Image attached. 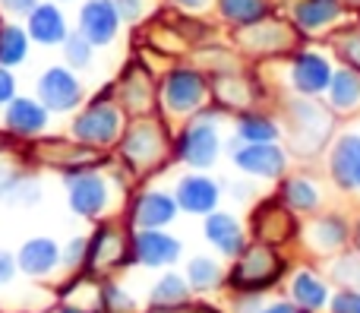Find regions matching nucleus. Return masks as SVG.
<instances>
[{
	"mask_svg": "<svg viewBox=\"0 0 360 313\" xmlns=\"http://www.w3.org/2000/svg\"><path fill=\"white\" fill-rule=\"evenodd\" d=\"M332 108L323 105L319 98L310 95H294L285 101V130L291 139V149L307 155V152H316L329 143L332 130H335V117H332Z\"/></svg>",
	"mask_w": 360,
	"mask_h": 313,
	"instance_id": "f257e3e1",
	"label": "nucleus"
},
{
	"mask_svg": "<svg viewBox=\"0 0 360 313\" xmlns=\"http://www.w3.org/2000/svg\"><path fill=\"white\" fill-rule=\"evenodd\" d=\"M304 35L297 32V25L291 19H281L275 13H269L266 19L253 25L234 29V48L243 51L253 60H272V57H288L300 48Z\"/></svg>",
	"mask_w": 360,
	"mask_h": 313,
	"instance_id": "f03ea898",
	"label": "nucleus"
},
{
	"mask_svg": "<svg viewBox=\"0 0 360 313\" xmlns=\"http://www.w3.org/2000/svg\"><path fill=\"white\" fill-rule=\"evenodd\" d=\"M165 111L177 117H193L209 101V76L199 67H171L158 86Z\"/></svg>",
	"mask_w": 360,
	"mask_h": 313,
	"instance_id": "7ed1b4c3",
	"label": "nucleus"
},
{
	"mask_svg": "<svg viewBox=\"0 0 360 313\" xmlns=\"http://www.w3.org/2000/svg\"><path fill=\"white\" fill-rule=\"evenodd\" d=\"M218 146H221V139H218V127L212 120V114L196 111L177 139V155L193 168H205V165L215 162Z\"/></svg>",
	"mask_w": 360,
	"mask_h": 313,
	"instance_id": "20e7f679",
	"label": "nucleus"
},
{
	"mask_svg": "<svg viewBox=\"0 0 360 313\" xmlns=\"http://www.w3.org/2000/svg\"><path fill=\"white\" fill-rule=\"evenodd\" d=\"M120 127H124L120 108L111 105L108 98H101V101H92L73 120V136L82 139V146H111L120 136Z\"/></svg>",
	"mask_w": 360,
	"mask_h": 313,
	"instance_id": "39448f33",
	"label": "nucleus"
},
{
	"mask_svg": "<svg viewBox=\"0 0 360 313\" xmlns=\"http://www.w3.org/2000/svg\"><path fill=\"white\" fill-rule=\"evenodd\" d=\"M332 60L329 54L313 48H297L291 54V70H288V79H291V89L297 95H310V98H319L326 95L332 79Z\"/></svg>",
	"mask_w": 360,
	"mask_h": 313,
	"instance_id": "423d86ee",
	"label": "nucleus"
},
{
	"mask_svg": "<svg viewBox=\"0 0 360 313\" xmlns=\"http://www.w3.org/2000/svg\"><path fill=\"white\" fill-rule=\"evenodd\" d=\"M168 149V136H165V127L158 120H136V124L127 130L120 152L133 168H149Z\"/></svg>",
	"mask_w": 360,
	"mask_h": 313,
	"instance_id": "0eeeda50",
	"label": "nucleus"
},
{
	"mask_svg": "<svg viewBox=\"0 0 360 313\" xmlns=\"http://www.w3.org/2000/svg\"><path fill=\"white\" fill-rule=\"evenodd\" d=\"M278 276H281V260L272 253V247L253 244L250 250H243L231 282L240 291H259V288H266V285H272Z\"/></svg>",
	"mask_w": 360,
	"mask_h": 313,
	"instance_id": "6e6552de",
	"label": "nucleus"
},
{
	"mask_svg": "<svg viewBox=\"0 0 360 313\" xmlns=\"http://www.w3.org/2000/svg\"><path fill=\"white\" fill-rule=\"evenodd\" d=\"M348 6L342 0H294L291 4V23L297 25L300 35H323L335 29L345 19Z\"/></svg>",
	"mask_w": 360,
	"mask_h": 313,
	"instance_id": "1a4fd4ad",
	"label": "nucleus"
},
{
	"mask_svg": "<svg viewBox=\"0 0 360 313\" xmlns=\"http://www.w3.org/2000/svg\"><path fill=\"white\" fill-rule=\"evenodd\" d=\"M120 10L114 0H89L79 10V32L92 41V48H105L117 38L120 29Z\"/></svg>",
	"mask_w": 360,
	"mask_h": 313,
	"instance_id": "9d476101",
	"label": "nucleus"
},
{
	"mask_svg": "<svg viewBox=\"0 0 360 313\" xmlns=\"http://www.w3.org/2000/svg\"><path fill=\"white\" fill-rule=\"evenodd\" d=\"M38 98H41V105L48 111H73L82 101V86L70 70L51 67L38 79Z\"/></svg>",
	"mask_w": 360,
	"mask_h": 313,
	"instance_id": "9b49d317",
	"label": "nucleus"
},
{
	"mask_svg": "<svg viewBox=\"0 0 360 313\" xmlns=\"http://www.w3.org/2000/svg\"><path fill=\"white\" fill-rule=\"evenodd\" d=\"M209 95L228 111H250V105L259 98V89L240 70H228V73L209 76Z\"/></svg>",
	"mask_w": 360,
	"mask_h": 313,
	"instance_id": "f8f14e48",
	"label": "nucleus"
},
{
	"mask_svg": "<svg viewBox=\"0 0 360 313\" xmlns=\"http://www.w3.org/2000/svg\"><path fill=\"white\" fill-rule=\"evenodd\" d=\"M67 187H70V206H73V212L86 215V219L98 215L108 206V184L98 174H70Z\"/></svg>",
	"mask_w": 360,
	"mask_h": 313,
	"instance_id": "ddd939ff",
	"label": "nucleus"
},
{
	"mask_svg": "<svg viewBox=\"0 0 360 313\" xmlns=\"http://www.w3.org/2000/svg\"><path fill=\"white\" fill-rule=\"evenodd\" d=\"M234 162L240 171L256 177H278L285 171V152L275 143H247L243 149H234Z\"/></svg>",
	"mask_w": 360,
	"mask_h": 313,
	"instance_id": "4468645a",
	"label": "nucleus"
},
{
	"mask_svg": "<svg viewBox=\"0 0 360 313\" xmlns=\"http://www.w3.org/2000/svg\"><path fill=\"white\" fill-rule=\"evenodd\" d=\"M117 92H120V105H124L127 111L146 114L152 108V101H155V82H152L149 70L133 63V67L120 76Z\"/></svg>",
	"mask_w": 360,
	"mask_h": 313,
	"instance_id": "2eb2a0df",
	"label": "nucleus"
},
{
	"mask_svg": "<svg viewBox=\"0 0 360 313\" xmlns=\"http://www.w3.org/2000/svg\"><path fill=\"white\" fill-rule=\"evenodd\" d=\"M332 177L345 190L360 187V136L357 133L338 136L335 149H332Z\"/></svg>",
	"mask_w": 360,
	"mask_h": 313,
	"instance_id": "dca6fc26",
	"label": "nucleus"
},
{
	"mask_svg": "<svg viewBox=\"0 0 360 313\" xmlns=\"http://www.w3.org/2000/svg\"><path fill=\"white\" fill-rule=\"evenodd\" d=\"M329 108L335 114H351L360 108V73H354L351 67H335L332 70L329 89H326Z\"/></svg>",
	"mask_w": 360,
	"mask_h": 313,
	"instance_id": "f3484780",
	"label": "nucleus"
},
{
	"mask_svg": "<svg viewBox=\"0 0 360 313\" xmlns=\"http://www.w3.org/2000/svg\"><path fill=\"white\" fill-rule=\"evenodd\" d=\"M133 253H136V260L146 266H168L177 260L180 247L168 234L155 231V228H146V231L136 234V241H133Z\"/></svg>",
	"mask_w": 360,
	"mask_h": 313,
	"instance_id": "a211bd4d",
	"label": "nucleus"
},
{
	"mask_svg": "<svg viewBox=\"0 0 360 313\" xmlns=\"http://www.w3.org/2000/svg\"><path fill=\"white\" fill-rule=\"evenodd\" d=\"M60 263V250H57V244L51 238H32L22 244V250H19L16 257V266L25 272V276H48L54 266Z\"/></svg>",
	"mask_w": 360,
	"mask_h": 313,
	"instance_id": "6ab92c4d",
	"label": "nucleus"
},
{
	"mask_svg": "<svg viewBox=\"0 0 360 313\" xmlns=\"http://www.w3.org/2000/svg\"><path fill=\"white\" fill-rule=\"evenodd\" d=\"M6 127L19 136H32V133H41L48 127V108L38 105L32 98H10L6 108Z\"/></svg>",
	"mask_w": 360,
	"mask_h": 313,
	"instance_id": "aec40b11",
	"label": "nucleus"
},
{
	"mask_svg": "<svg viewBox=\"0 0 360 313\" xmlns=\"http://www.w3.org/2000/svg\"><path fill=\"white\" fill-rule=\"evenodd\" d=\"M29 35L38 44H60L67 38V23H63V13L51 4H35L29 16Z\"/></svg>",
	"mask_w": 360,
	"mask_h": 313,
	"instance_id": "412c9836",
	"label": "nucleus"
},
{
	"mask_svg": "<svg viewBox=\"0 0 360 313\" xmlns=\"http://www.w3.org/2000/svg\"><path fill=\"white\" fill-rule=\"evenodd\" d=\"M218 19L231 29H243L272 13V0H215Z\"/></svg>",
	"mask_w": 360,
	"mask_h": 313,
	"instance_id": "4be33fe9",
	"label": "nucleus"
},
{
	"mask_svg": "<svg viewBox=\"0 0 360 313\" xmlns=\"http://www.w3.org/2000/svg\"><path fill=\"white\" fill-rule=\"evenodd\" d=\"M177 203L186 212H212V206L218 203V184L209 177H184L177 184Z\"/></svg>",
	"mask_w": 360,
	"mask_h": 313,
	"instance_id": "5701e85b",
	"label": "nucleus"
},
{
	"mask_svg": "<svg viewBox=\"0 0 360 313\" xmlns=\"http://www.w3.org/2000/svg\"><path fill=\"white\" fill-rule=\"evenodd\" d=\"M86 257H89V269L105 272L124 260V241H120V234L114 228H101L92 238V244L86 247Z\"/></svg>",
	"mask_w": 360,
	"mask_h": 313,
	"instance_id": "b1692460",
	"label": "nucleus"
},
{
	"mask_svg": "<svg viewBox=\"0 0 360 313\" xmlns=\"http://www.w3.org/2000/svg\"><path fill=\"white\" fill-rule=\"evenodd\" d=\"M174 200L165 193H143L133 206V225L139 228H162L174 219Z\"/></svg>",
	"mask_w": 360,
	"mask_h": 313,
	"instance_id": "393cba45",
	"label": "nucleus"
},
{
	"mask_svg": "<svg viewBox=\"0 0 360 313\" xmlns=\"http://www.w3.org/2000/svg\"><path fill=\"white\" fill-rule=\"evenodd\" d=\"M291 231H294V219L288 212H281V209L266 206L256 212V238L262 244H278V241L291 238Z\"/></svg>",
	"mask_w": 360,
	"mask_h": 313,
	"instance_id": "a878e982",
	"label": "nucleus"
},
{
	"mask_svg": "<svg viewBox=\"0 0 360 313\" xmlns=\"http://www.w3.org/2000/svg\"><path fill=\"white\" fill-rule=\"evenodd\" d=\"M281 133V127L275 124V117L259 111H240V120H237V136L243 143H275Z\"/></svg>",
	"mask_w": 360,
	"mask_h": 313,
	"instance_id": "bb28decb",
	"label": "nucleus"
},
{
	"mask_svg": "<svg viewBox=\"0 0 360 313\" xmlns=\"http://www.w3.org/2000/svg\"><path fill=\"white\" fill-rule=\"evenodd\" d=\"M205 238L218 247L221 253H240L243 241H240V228L231 215H209L205 219Z\"/></svg>",
	"mask_w": 360,
	"mask_h": 313,
	"instance_id": "cd10ccee",
	"label": "nucleus"
},
{
	"mask_svg": "<svg viewBox=\"0 0 360 313\" xmlns=\"http://www.w3.org/2000/svg\"><path fill=\"white\" fill-rule=\"evenodd\" d=\"M329 44L342 67H351L354 73H360V25H342V29H335Z\"/></svg>",
	"mask_w": 360,
	"mask_h": 313,
	"instance_id": "c85d7f7f",
	"label": "nucleus"
},
{
	"mask_svg": "<svg viewBox=\"0 0 360 313\" xmlns=\"http://www.w3.org/2000/svg\"><path fill=\"white\" fill-rule=\"evenodd\" d=\"M29 54V38L16 25H0V67H13V63L25 60Z\"/></svg>",
	"mask_w": 360,
	"mask_h": 313,
	"instance_id": "c756f323",
	"label": "nucleus"
},
{
	"mask_svg": "<svg viewBox=\"0 0 360 313\" xmlns=\"http://www.w3.org/2000/svg\"><path fill=\"white\" fill-rule=\"evenodd\" d=\"M294 298H297L300 307H307V310H319V307L326 304V285L319 282L316 276L304 272V276L294 279Z\"/></svg>",
	"mask_w": 360,
	"mask_h": 313,
	"instance_id": "7c9ffc66",
	"label": "nucleus"
},
{
	"mask_svg": "<svg viewBox=\"0 0 360 313\" xmlns=\"http://www.w3.org/2000/svg\"><path fill=\"white\" fill-rule=\"evenodd\" d=\"M180 301H186V285H184V279L165 276L162 282L152 288V304H158V307H171V304H180Z\"/></svg>",
	"mask_w": 360,
	"mask_h": 313,
	"instance_id": "2f4dec72",
	"label": "nucleus"
},
{
	"mask_svg": "<svg viewBox=\"0 0 360 313\" xmlns=\"http://www.w3.org/2000/svg\"><path fill=\"white\" fill-rule=\"evenodd\" d=\"M281 196H285V203H291V206H297V209H313L319 203L316 187H310L307 181H288L285 187H281Z\"/></svg>",
	"mask_w": 360,
	"mask_h": 313,
	"instance_id": "473e14b6",
	"label": "nucleus"
},
{
	"mask_svg": "<svg viewBox=\"0 0 360 313\" xmlns=\"http://www.w3.org/2000/svg\"><path fill=\"white\" fill-rule=\"evenodd\" d=\"M63 54H67L70 67H89V60H92V41L82 32L67 35L63 38Z\"/></svg>",
	"mask_w": 360,
	"mask_h": 313,
	"instance_id": "72a5a7b5",
	"label": "nucleus"
},
{
	"mask_svg": "<svg viewBox=\"0 0 360 313\" xmlns=\"http://www.w3.org/2000/svg\"><path fill=\"white\" fill-rule=\"evenodd\" d=\"M186 276H190V282L196 285V288H212V285L218 282V266L212 263V260H193L190 269H186Z\"/></svg>",
	"mask_w": 360,
	"mask_h": 313,
	"instance_id": "f704fd0d",
	"label": "nucleus"
},
{
	"mask_svg": "<svg viewBox=\"0 0 360 313\" xmlns=\"http://www.w3.org/2000/svg\"><path fill=\"white\" fill-rule=\"evenodd\" d=\"M316 241L319 247H338L345 241V225L338 219H323L316 225Z\"/></svg>",
	"mask_w": 360,
	"mask_h": 313,
	"instance_id": "c9c22d12",
	"label": "nucleus"
},
{
	"mask_svg": "<svg viewBox=\"0 0 360 313\" xmlns=\"http://www.w3.org/2000/svg\"><path fill=\"white\" fill-rule=\"evenodd\" d=\"M332 313H360V295H354V291H342V295H335Z\"/></svg>",
	"mask_w": 360,
	"mask_h": 313,
	"instance_id": "e433bc0d",
	"label": "nucleus"
},
{
	"mask_svg": "<svg viewBox=\"0 0 360 313\" xmlns=\"http://www.w3.org/2000/svg\"><path fill=\"white\" fill-rule=\"evenodd\" d=\"M86 241H82V238H76V241H70V247H67V253H63V263H67V266H76V263H79V260L82 257H86Z\"/></svg>",
	"mask_w": 360,
	"mask_h": 313,
	"instance_id": "4c0bfd02",
	"label": "nucleus"
},
{
	"mask_svg": "<svg viewBox=\"0 0 360 313\" xmlns=\"http://www.w3.org/2000/svg\"><path fill=\"white\" fill-rule=\"evenodd\" d=\"M155 313H218V310H212V307H205V304H171V307H162V310H155Z\"/></svg>",
	"mask_w": 360,
	"mask_h": 313,
	"instance_id": "58836bf2",
	"label": "nucleus"
},
{
	"mask_svg": "<svg viewBox=\"0 0 360 313\" xmlns=\"http://www.w3.org/2000/svg\"><path fill=\"white\" fill-rule=\"evenodd\" d=\"M13 272H16V263H13V257L6 250H0V285L10 282Z\"/></svg>",
	"mask_w": 360,
	"mask_h": 313,
	"instance_id": "ea45409f",
	"label": "nucleus"
},
{
	"mask_svg": "<svg viewBox=\"0 0 360 313\" xmlns=\"http://www.w3.org/2000/svg\"><path fill=\"white\" fill-rule=\"evenodd\" d=\"M171 4H174L177 10H184V13H202V10H209L212 6V0H171Z\"/></svg>",
	"mask_w": 360,
	"mask_h": 313,
	"instance_id": "a19ab883",
	"label": "nucleus"
},
{
	"mask_svg": "<svg viewBox=\"0 0 360 313\" xmlns=\"http://www.w3.org/2000/svg\"><path fill=\"white\" fill-rule=\"evenodd\" d=\"M13 89H16V86H13V76L6 73L4 67H0V105L13 98Z\"/></svg>",
	"mask_w": 360,
	"mask_h": 313,
	"instance_id": "79ce46f5",
	"label": "nucleus"
},
{
	"mask_svg": "<svg viewBox=\"0 0 360 313\" xmlns=\"http://www.w3.org/2000/svg\"><path fill=\"white\" fill-rule=\"evenodd\" d=\"M0 4H4L6 10H13V13H32L35 0H0Z\"/></svg>",
	"mask_w": 360,
	"mask_h": 313,
	"instance_id": "37998d69",
	"label": "nucleus"
},
{
	"mask_svg": "<svg viewBox=\"0 0 360 313\" xmlns=\"http://www.w3.org/2000/svg\"><path fill=\"white\" fill-rule=\"evenodd\" d=\"M262 313H297V307H291V304H272V307Z\"/></svg>",
	"mask_w": 360,
	"mask_h": 313,
	"instance_id": "c03bdc74",
	"label": "nucleus"
},
{
	"mask_svg": "<svg viewBox=\"0 0 360 313\" xmlns=\"http://www.w3.org/2000/svg\"><path fill=\"white\" fill-rule=\"evenodd\" d=\"M345 6H360V0H342Z\"/></svg>",
	"mask_w": 360,
	"mask_h": 313,
	"instance_id": "a18cd8bd",
	"label": "nucleus"
},
{
	"mask_svg": "<svg viewBox=\"0 0 360 313\" xmlns=\"http://www.w3.org/2000/svg\"><path fill=\"white\" fill-rule=\"evenodd\" d=\"M60 313H82V310H73V307H67V310H60Z\"/></svg>",
	"mask_w": 360,
	"mask_h": 313,
	"instance_id": "49530a36",
	"label": "nucleus"
}]
</instances>
